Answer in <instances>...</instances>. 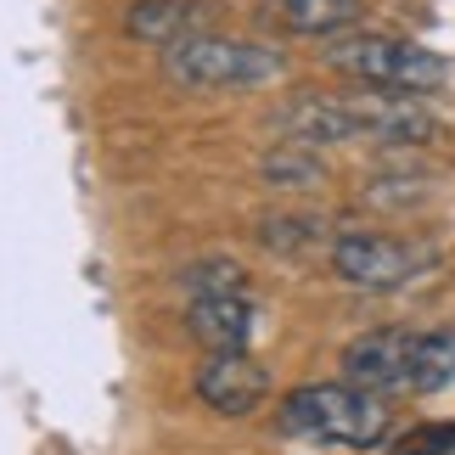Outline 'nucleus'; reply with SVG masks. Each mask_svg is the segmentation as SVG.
I'll return each mask as SVG.
<instances>
[{"instance_id":"1","label":"nucleus","mask_w":455,"mask_h":455,"mask_svg":"<svg viewBox=\"0 0 455 455\" xmlns=\"http://www.w3.org/2000/svg\"><path fill=\"white\" fill-rule=\"evenodd\" d=\"M394 427V411L382 394H365L355 382H309V388L287 394L282 405V433L338 450H377Z\"/></svg>"},{"instance_id":"2","label":"nucleus","mask_w":455,"mask_h":455,"mask_svg":"<svg viewBox=\"0 0 455 455\" xmlns=\"http://www.w3.org/2000/svg\"><path fill=\"white\" fill-rule=\"evenodd\" d=\"M287 74V57L275 45L236 40V34H191L164 51V79L174 91H259Z\"/></svg>"},{"instance_id":"3","label":"nucleus","mask_w":455,"mask_h":455,"mask_svg":"<svg viewBox=\"0 0 455 455\" xmlns=\"http://www.w3.org/2000/svg\"><path fill=\"white\" fill-rule=\"evenodd\" d=\"M326 62L388 96H433L450 84V62L439 51L399 40V34H338L326 45Z\"/></svg>"},{"instance_id":"4","label":"nucleus","mask_w":455,"mask_h":455,"mask_svg":"<svg viewBox=\"0 0 455 455\" xmlns=\"http://www.w3.org/2000/svg\"><path fill=\"white\" fill-rule=\"evenodd\" d=\"M331 275L343 287H360V292H394L405 287L416 270H422V253L399 236H382V231H343L331 236Z\"/></svg>"},{"instance_id":"5","label":"nucleus","mask_w":455,"mask_h":455,"mask_svg":"<svg viewBox=\"0 0 455 455\" xmlns=\"http://www.w3.org/2000/svg\"><path fill=\"white\" fill-rule=\"evenodd\" d=\"M416 338L422 331L411 326H377L360 331L355 343L343 348V382H355L365 394H411V371H416Z\"/></svg>"},{"instance_id":"6","label":"nucleus","mask_w":455,"mask_h":455,"mask_svg":"<svg viewBox=\"0 0 455 455\" xmlns=\"http://www.w3.org/2000/svg\"><path fill=\"white\" fill-rule=\"evenodd\" d=\"M343 101H348L355 141H377L388 152H405V147H427L433 135H439V113L422 108V96L360 91V96H343Z\"/></svg>"},{"instance_id":"7","label":"nucleus","mask_w":455,"mask_h":455,"mask_svg":"<svg viewBox=\"0 0 455 455\" xmlns=\"http://www.w3.org/2000/svg\"><path fill=\"white\" fill-rule=\"evenodd\" d=\"M191 388H197V399L214 416H253L270 399V371L248 355V348H220V355H208L197 365Z\"/></svg>"},{"instance_id":"8","label":"nucleus","mask_w":455,"mask_h":455,"mask_svg":"<svg viewBox=\"0 0 455 455\" xmlns=\"http://www.w3.org/2000/svg\"><path fill=\"white\" fill-rule=\"evenodd\" d=\"M208 28H220V0H135L124 12V34L135 45H157V51Z\"/></svg>"},{"instance_id":"9","label":"nucleus","mask_w":455,"mask_h":455,"mask_svg":"<svg viewBox=\"0 0 455 455\" xmlns=\"http://www.w3.org/2000/svg\"><path fill=\"white\" fill-rule=\"evenodd\" d=\"M253 326H259V309H253L248 292H220V299H191L186 304V331L208 355H220V348H248Z\"/></svg>"},{"instance_id":"10","label":"nucleus","mask_w":455,"mask_h":455,"mask_svg":"<svg viewBox=\"0 0 455 455\" xmlns=\"http://www.w3.org/2000/svg\"><path fill=\"white\" fill-rule=\"evenodd\" d=\"M282 135L304 147H343L355 141V124H348V101L343 96H304L282 113Z\"/></svg>"},{"instance_id":"11","label":"nucleus","mask_w":455,"mask_h":455,"mask_svg":"<svg viewBox=\"0 0 455 455\" xmlns=\"http://www.w3.org/2000/svg\"><path fill=\"white\" fill-rule=\"evenodd\" d=\"M270 17L287 34H309V40H338L360 23V0H275Z\"/></svg>"},{"instance_id":"12","label":"nucleus","mask_w":455,"mask_h":455,"mask_svg":"<svg viewBox=\"0 0 455 455\" xmlns=\"http://www.w3.org/2000/svg\"><path fill=\"white\" fill-rule=\"evenodd\" d=\"M259 180L275 186V191H309L326 180V157L321 147H304V141H282L259 157Z\"/></svg>"},{"instance_id":"13","label":"nucleus","mask_w":455,"mask_h":455,"mask_svg":"<svg viewBox=\"0 0 455 455\" xmlns=\"http://www.w3.org/2000/svg\"><path fill=\"white\" fill-rule=\"evenodd\" d=\"M427 191H433V174H427L422 164L394 157V164H377L371 174H365L360 197L371 203V208H411V203H422Z\"/></svg>"},{"instance_id":"14","label":"nucleus","mask_w":455,"mask_h":455,"mask_svg":"<svg viewBox=\"0 0 455 455\" xmlns=\"http://www.w3.org/2000/svg\"><path fill=\"white\" fill-rule=\"evenodd\" d=\"M455 377V326L422 331L416 338V371H411V394H433Z\"/></svg>"},{"instance_id":"15","label":"nucleus","mask_w":455,"mask_h":455,"mask_svg":"<svg viewBox=\"0 0 455 455\" xmlns=\"http://www.w3.org/2000/svg\"><path fill=\"white\" fill-rule=\"evenodd\" d=\"M321 236H326V225L315 214H265L259 220V242H265L270 253H287V259L309 253Z\"/></svg>"},{"instance_id":"16","label":"nucleus","mask_w":455,"mask_h":455,"mask_svg":"<svg viewBox=\"0 0 455 455\" xmlns=\"http://www.w3.org/2000/svg\"><path fill=\"white\" fill-rule=\"evenodd\" d=\"M180 287L191 299H220V292H248V270L231 265V259H197V265H186Z\"/></svg>"},{"instance_id":"17","label":"nucleus","mask_w":455,"mask_h":455,"mask_svg":"<svg viewBox=\"0 0 455 455\" xmlns=\"http://www.w3.org/2000/svg\"><path fill=\"white\" fill-rule=\"evenodd\" d=\"M455 450V422H433V427H416L394 444V455H450Z\"/></svg>"}]
</instances>
